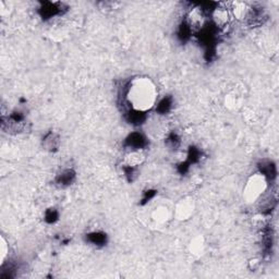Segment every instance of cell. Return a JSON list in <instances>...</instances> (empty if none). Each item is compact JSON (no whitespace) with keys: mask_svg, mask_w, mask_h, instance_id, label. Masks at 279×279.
I'll return each instance as SVG.
<instances>
[{"mask_svg":"<svg viewBox=\"0 0 279 279\" xmlns=\"http://www.w3.org/2000/svg\"><path fill=\"white\" fill-rule=\"evenodd\" d=\"M173 217L172 209H170L167 205L159 204L152 209L151 220L157 226H163Z\"/></svg>","mask_w":279,"mask_h":279,"instance_id":"cell-4","label":"cell"},{"mask_svg":"<svg viewBox=\"0 0 279 279\" xmlns=\"http://www.w3.org/2000/svg\"><path fill=\"white\" fill-rule=\"evenodd\" d=\"M203 21H204L203 13L199 8L193 9V10L189 13V16H187V20H186L187 26H189L191 30L202 28Z\"/></svg>","mask_w":279,"mask_h":279,"instance_id":"cell-9","label":"cell"},{"mask_svg":"<svg viewBox=\"0 0 279 279\" xmlns=\"http://www.w3.org/2000/svg\"><path fill=\"white\" fill-rule=\"evenodd\" d=\"M169 107H170V102H169L168 99H164V102H161L158 105V109H159V110L163 111V112L167 111Z\"/></svg>","mask_w":279,"mask_h":279,"instance_id":"cell-14","label":"cell"},{"mask_svg":"<svg viewBox=\"0 0 279 279\" xmlns=\"http://www.w3.org/2000/svg\"><path fill=\"white\" fill-rule=\"evenodd\" d=\"M230 12L225 7H217L213 10L212 19L217 28H225L230 21Z\"/></svg>","mask_w":279,"mask_h":279,"instance_id":"cell-5","label":"cell"},{"mask_svg":"<svg viewBox=\"0 0 279 279\" xmlns=\"http://www.w3.org/2000/svg\"><path fill=\"white\" fill-rule=\"evenodd\" d=\"M195 212V202L194 200L190 198V196H186L178 201L174 204L172 208L173 218H176L177 220L186 221L194 215Z\"/></svg>","mask_w":279,"mask_h":279,"instance_id":"cell-3","label":"cell"},{"mask_svg":"<svg viewBox=\"0 0 279 279\" xmlns=\"http://www.w3.org/2000/svg\"><path fill=\"white\" fill-rule=\"evenodd\" d=\"M241 96H239L235 93H230L226 96L225 99V104L226 106L229 109H238L240 106H241Z\"/></svg>","mask_w":279,"mask_h":279,"instance_id":"cell-10","label":"cell"},{"mask_svg":"<svg viewBox=\"0 0 279 279\" xmlns=\"http://www.w3.org/2000/svg\"><path fill=\"white\" fill-rule=\"evenodd\" d=\"M91 238H92V242L94 244H98V243H102L104 242V234H100V233H93L91 234Z\"/></svg>","mask_w":279,"mask_h":279,"instance_id":"cell-13","label":"cell"},{"mask_svg":"<svg viewBox=\"0 0 279 279\" xmlns=\"http://www.w3.org/2000/svg\"><path fill=\"white\" fill-rule=\"evenodd\" d=\"M9 253V246L6 241V239L1 237V241H0V263L3 264V261L6 260V257Z\"/></svg>","mask_w":279,"mask_h":279,"instance_id":"cell-12","label":"cell"},{"mask_svg":"<svg viewBox=\"0 0 279 279\" xmlns=\"http://www.w3.org/2000/svg\"><path fill=\"white\" fill-rule=\"evenodd\" d=\"M231 13L237 20H246L250 16L251 9L248 6V3L237 1L232 3V8H231Z\"/></svg>","mask_w":279,"mask_h":279,"instance_id":"cell-8","label":"cell"},{"mask_svg":"<svg viewBox=\"0 0 279 279\" xmlns=\"http://www.w3.org/2000/svg\"><path fill=\"white\" fill-rule=\"evenodd\" d=\"M144 159H145V156H144V154L141 151L131 150L128 154L124 156V163L125 165V167L135 168V167H138V166L142 165Z\"/></svg>","mask_w":279,"mask_h":279,"instance_id":"cell-7","label":"cell"},{"mask_svg":"<svg viewBox=\"0 0 279 279\" xmlns=\"http://www.w3.org/2000/svg\"><path fill=\"white\" fill-rule=\"evenodd\" d=\"M158 91L155 83L147 77H137L129 82L125 98L132 110L146 112L155 106Z\"/></svg>","mask_w":279,"mask_h":279,"instance_id":"cell-1","label":"cell"},{"mask_svg":"<svg viewBox=\"0 0 279 279\" xmlns=\"http://www.w3.org/2000/svg\"><path fill=\"white\" fill-rule=\"evenodd\" d=\"M206 251V241L203 235L198 234L191 239L189 243V252L195 257H201Z\"/></svg>","mask_w":279,"mask_h":279,"instance_id":"cell-6","label":"cell"},{"mask_svg":"<svg viewBox=\"0 0 279 279\" xmlns=\"http://www.w3.org/2000/svg\"><path fill=\"white\" fill-rule=\"evenodd\" d=\"M268 183L262 172H256L248 179L243 187V199L247 203H254L267 190Z\"/></svg>","mask_w":279,"mask_h":279,"instance_id":"cell-2","label":"cell"},{"mask_svg":"<svg viewBox=\"0 0 279 279\" xmlns=\"http://www.w3.org/2000/svg\"><path fill=\"white\" fill-rule=\"evenodd\" d=\"M126 142H128L129 146L132 148V150H140V148H141L144 144V138L142 137L141 134L133 133L128 138Z\"/></svg>","mask_w":279,"mask_h":279,"instance_id":"cell-11","label":"cell"}]
</instances>
